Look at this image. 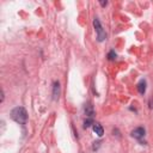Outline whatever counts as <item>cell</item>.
<instances>
[{
	"instance_id": "1",
	"label": "cell",
	"mask_w": 153,
	"mask_h": 153,
	"mask_svg": "<svg viewBox=\"0 0 153 153\" xmlns=\"http://www.w3.org/2000/svg\"><path fill=\"white\" fill-rule=\"evenodd\" d=\"M10 115H11V118L19 124H25L27 121V112L23 106H16L14 109H12Z\"/></svg>"
},
{
	"instance_id": "2",
	"label": "cell",
	"mask_w": 153,
	"mask_h": 153,
	"mask_svg": "<svg viewBox=\"0 0 153 153\" xmlns=\"http://www.w3.org/2000/svg\"><path fill=\"white\" fill-rule=\"evenodd\" d=\"M93 26H94V30L97 32V41L98 42H103L106 38V32L103 29V26H102V24H100V22H99L98 18H94L93 19Z\"/></svg>"
},
{
	"instance_id": "3",
	"label": "cell",
	"mask_w": 153,
	"mask_h": 153,
	"mask_svg": "<svg viewBox=\"0 0 153 153\" xmlns=\"http://www.w3.org/2000/svg\"><path fill=\"white\" fill-rule=\"evenodd\" d=\"M145 133H146L145 128H142V127H137V128H135L134 130H131V136H133L134 139L140 140L141 137L145 136Z\"/></svg>"
},
{
	"instance_id": "4",
	"label": "cell",
	"mask_w": 153,
	"mask_h": 153,
	"mask_svg": "<svg viewBox=\"0 0 153 153\" xmlns=\"http://www.w3.org/2000/svg\"><path fill=\"white\" fill-rule=\"evenodd\" d=\"M84 112H85V115H86L87 117H91V118H92V116L94 115V110H93V105L91 104V102L85 103V106H84Z\"/></svg>"
},
{
	"instance_id": "5",
	"label": "cell",
	"mask_w": 153,
	"mask_h": 153,
	"mask_svg": "<svg viewBox=\"0 0 153 153\" xmlns=\"http://www.w3.org/2000/svg\"><path fill=\"white\" fill-rule=\"evenodd\" d=\"M59 97H60V82L54 81V84H53V99L57 100Z\"/></svg>"
},
{
	"instance_id": "6",
	"label": "cell",
	"mask_w": 153,
	"mask_h": 153,
	"mask_svg": "<svg viewBox=\"0 0 153 153\" xmlns=\"http://www.w3.org/2000/svg\"><path fill=\"white\" fill-rule=\"evenodd\" d=\"M92 129H93V131H94L98 136H102V135L104 134V129H103V127H102L99 123H97V122H94V123H93Z\"/></svg>"
},
{
	"instance_id": "7",
	"label": "cell",
	"mask_w": 153,
	"mask_h": 153,
	"mask_svg": "<svg viewBox=\"0 0 153 153\" xmlns=\"http://www.w3.org/2000/svg\"><path fill=\"white\" fill-rule=\"evenodd\" d=\"M137 91L140 94H143L146 92V80L141 79L139 82H137Z\"/></svg>"
},
{
	"instance_id": "8",
	"label": "cell",
	"mask_w": 153,
	"mask_h": 153,
	"mask_svg": "<svg viewBox=\"0 0 153 153\" xmlns=\"http://www.w3.org/2000/svg\"><path fill=\"white\" fill-rule=\"evenodd\" d=\"M93 120L91 118V117H88L87 120H85V122H84V128H88L90 126H93Z\"/></svg>"
},
{
	"instance_id": "9",
	"label": "cell",
	"mask_w": 153,
	"mask_h": 153,
	"mask_svg": "<svg viewBox=\"0 0 153 153\" xmlns=\"http://www.w3.org/2000/svg\"><path fill=\"white\" fill-rule=\"evenodd\" d=\"M108 59H109V60H115V59H116V53H115V50H110V51H109Z\"/></svg>"
},
{
	"instance_id": "10",
	"label": "cell",
	"mask_w": 153,
	"mask_h": 153,
	"mask_svg": "<svg viewBox=\"0 0 153 153\" xmlns=\"http://www.w3.org/2000/svg\"><path fill=\"white\" fill-rule=\"evenodd\" d=\"M106 4H108V1H100V5H102V6H105Z\"/></svg>"
}]
</instances>
